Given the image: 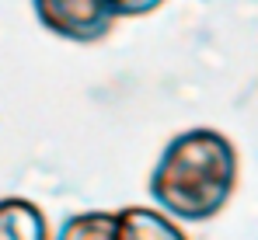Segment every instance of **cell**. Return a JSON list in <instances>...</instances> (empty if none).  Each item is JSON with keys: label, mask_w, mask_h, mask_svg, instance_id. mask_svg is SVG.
Masks as SVG:
<instances>
[{"label": "cell", "mask_w": 258, "mask_h": 240, "mask_svg": "<svg viewBox=\"0 0 258 240\" xmlns=\"http://www.w3.org/2000/svg\"><path fill=\"white\" fill-rule=\"evenodd\" d=\"M237 188V150L216 129H188L164 146L150 174V195L164 216L206 223L227 209Z\"/></svg>", "instance_id": "cell-1"}, {"label": "cell", "mask_w": 258, "mask_h": 240, "mask_svg": "<svg viewBox=\"0 0 258 240\" xmlns=\"http://www.w3.org/2000/svg\"><path fill=\"white\" fill-rule=\"evenodd\" d=\"M32 11L45 32L81 45L105 39L115 25V11L108 7V0H32Z\"/></svg>", "instance_id": "cell-2"}, {"label": "cell", "mask_w": 258, "mask_h": 240, "mask_svg": "<svg viewBox=\"0 0 258 240\" xmlns=\"http://www.w3.org/2000/svg\"><path fill=\"white\" fill-rule=\"evenodd\" d=\"M0 240H49V219L32 199H0Z\"/></svg>", "instance_id": "cell-3"}, {"label": "cell", "mask_w": 258, "mask_h": 240, "mask_svg": "<svg viewBox=\"0 0 258 240\" xmlns=\"http://www.w3.org/2000/svg\"><path fill=\"white\" fill-rule=\"evenodd\" d=\"M119 240H188V237L161 209L126 205V209H119Z\"/></svg>", "instance_id": "cell-4"}, {"label": "cell", "mask_w": 258, "mask_h": 240, "mask_svg": "<svg viewBox=\"0 0 258 240\" xmlns=\"http://www.w3.org/2000/svg\"><path fill=\"white\" fill-rule=\"evenodd\" d=\"M56 240H119V212L91 209L63 219Z\"/></svg>", "instance_id": "cell-5"}, {"label": "cell", "mask_w": 258, "mask_h": 240, "mask_svg": "<svg viewBox=\"0 0 258 240\" xmlns=\"http://www.w3.org/2000/svg\"><path fill=\"white\" fill-rule=\"evenodd\" d=\"M161 4L164 0H108L115 18H143V14H154Z\"/></svg>", "instance_id": "cell-6"}]
</instances>
